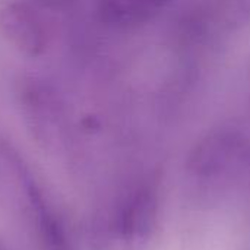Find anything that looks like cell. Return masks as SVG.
Listing matches in <instances>:
<instances>
[{
	"mask_svg": "<svg viewBox=\"0 0 250 250\" xmlns=\"http://www.w3.org/2000/svg\"><path fill=\"white\" fill-rule=\"evenodd\" d=\"M250 23V0H198L180 21V37L193 47H212Z\"/></svg>",
	"mask_w": 250,
	"mask_h": 250,
	"instance_id": "cell-1",
	"label": "cell"
},
{
	"mask_svg": "<svg viewBox=\"0 0 250 250\" xmlns=\"http://www.w3.org/2000/svg\"><path fill=\"white\" fill-rule=\"evenodd\" d=\"M0 35L28 57L42 56L51 41L45 16L25 0H12L0 6Z\"/></svg>",
	"mask_w": 250,
	"mask_h": 250,
	"instance_id": "cell-2",
	"label": "cell"
},
{
	"mask_svg": "<svg viewBox=\"0 0 250 250\" xmlns=\"http://www.w3.org/2000/svg\"><path fill=\"white\" fill-rule=\"evenodd\" d=\"M173 0H97L101 21L116 29H133L151 22Z\"/></svg>",
	"mask_w": 250,
	"mask_h": 250,
	"instance_id": "cell-3",
	"label": "cell"
},
{
	"mask_svg": "<svg viewBox=\"0 0 250 250\" xmlns=\"http://www.w3.org/2000/svg\"><path fill=\"white\" fill-rule=\"evenodd\" d=\"M44 1H45V0H44ZM47 1H50V0H47ZM53 1H57V0H53Z\"/></svg>",
	"mask_w": 250,
	"mask_h": 250,
	"instance_id": "cell-4",
	"label": "cell"
}]
</instances>
